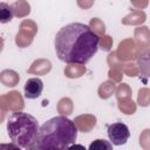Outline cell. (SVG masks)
Here are the masks:
<instances>
[{
  "instance_id": "obj_1",
  "label": "cell",
  "mask_w": 150,
  "mask_h": 150,
  "mask_svg": "<svg viewBox=\"0 0 150 150\" xmlns=\"http://www.w3.org/2000/svg\"><path fill=\"white\" fill-rule=\"evenodd\" d=\"M54 47L60 61L69 64H86L97 53L100 38L88 25L70 22L59 29Z\"/></svg>"
},
{
  "instance_id": "obj_2",
  "label": "cell",
  "mask_w": 150,
  "mask_h": 150,
  "mask_svg": "<svg viewBox=\"0 0 150 150\" xmlns=\"http://www.w3.org/2000/svg\"><path fill=\"white\" fill-rule=\"evenodd\" d=\"M77 138L75 123L66 116H55L46 121L39 129L33 149H69Z\"/></svg>"
},
{
  "instance_id": "obj_3",
  "label": "cell",
  "mask_w": 150,
  "mask_h": 150,
  "mask_svg": "<svg viewBox=\"0 0 150 150\" xmlns=\"http://www.w3.org/2000/svg\"><path fill=\"white\" fill-rule=\"evenodd\" d=\"M38 120L27 112H13L7 120V134L12 143L18 148L33 149L38 134H39Z\"/></svg>"
},
{
  "instance_id": "obj_4",
  "label": "cell",
  "mask_w": 150,
  "mask_h": 150,
  "mask_svg": "<svg viewBox=\"0 0 150 150\" xmlns=\"http://www.w3.org/2000/svg\"><path fill=\"white\" fill-rule=\"evenodd\" d=\"M107 134L109 142L112 145H123L130 137V131L127 124L122 122H115L107 127Z\"/></svg>"
},
{
  "instance_id": "obj_5",
  "label": "cell",
  "mask_w": 150,
  "mask_h": 150,
  "mask_svg": "<svg viewBox=\"0 0 150 150\" xmlns=\"http://www.w3.org/2000/svg\"><path fill=\"white\" fill-rule=\"evenodd\" d=\"M43 90V82L39 77H30L26 81L25 83V97L28 100H34L38 98Z\"/></svg>"
},
{
  "instance_id": "obj_6",
  "label": "cell",
  "mask_w": 150,
  "mask_h": 150,
  "mask_svg": "<svg viewBox=\"0 0 150 150\" xmlns=\"http://www.w3.org/2000/svg\"><path fill=\"white\" fill-rule=\"evenodd\" d=\"M14 16L13 6L7 2H0V23H8Z\"/></svg>"
},
{
  "instance_id": "obj_7",
  "label": "cell",
  "mask_w": 150,
  "mask_h": 150,
  "mask_svg": "<svg viewBox=\"0 0 150 150\" xmlns=\"http://www.w3.org/2000/svg\"><path fill=\"white\" fill-rule=\"evenodd\" d=\"M89 149L90 150H105V149L111 150L112 144L108 141H104V139H96L89 145Z\"/></svg>"
}]
</instances>
